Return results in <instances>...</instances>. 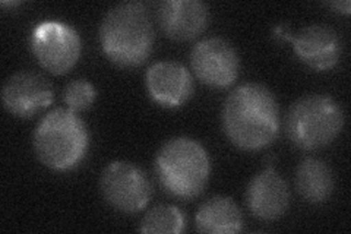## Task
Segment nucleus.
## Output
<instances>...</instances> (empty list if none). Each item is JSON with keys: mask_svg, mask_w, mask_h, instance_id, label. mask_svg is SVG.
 <instances>
[{"mask_svg": "<svg viewBox=\"0 0 351 234\" xmlns=\"http://www.w3.org/2000/svg\"><path fill=\"white\" fill-rule=\"evenodd\" d=\"M38 160L51 170L66 172L78 165L88 151L90 133L85 121L69 108L44 116L32 137Z\"/></svg>", "mask_w": 351, "mask_h": 234, "instance_id": "3", "label": "nucleus"}, {"mask_svg": "<svg viewBox=\"0 0 351 234\" xmlns=\"http://www.w3.org/2000/svg\"><path fill=\"white\" fill-rule=\"evenodd\" d=\"M223 128L230 142L245 151L262 150L276 141L280 130L277 100L261 84L240 85L223 107Z\"/></svg>", "mask_w": 351, "mask_h": 234, "instance_id": "1", "label": "nucleus"}, {"mask_svg": "<svg viewBox=\"0 0 351 234\" xmlns=\"http://www.w3.org/2000/svg\"><path fill=\"white\" fill-rule=\"evenodd\" d=\"M161 31L176 41L193 40L206 28L210 10L199 0H167L158 6Z\"/></svg>", "mask_w": 351, "mask_h": 234, "instance_id": "13", "label": "nucleus"}, {"mask_svg": "<svg viewBox=\"0 0 351 234\" xmlns=\"http://www.w3.org/2000/svg\"><path fill=\"white\" fill-rule=\"evenodd\" d=\"M100 191L110 207L123 214H135L148 205L152 186L136 164L113 161L101 173Z\"/></svg>", "mask_w": 351, "mask_h": 234, "instance_id": "6", "label": "nucleus"}, {"mask_svg": "<svg viewBox=\"0 0 351 234\" xmlns=\"http://www.w3.org/2000/svg\"><path fill=\"white\" fill-rule=\"evenodd\" d=\"M281 36L293 43L300 60L316 71L331 69L341 58L343 44L338 32L332 28L312 24L291 36L281 30Z\"/></svg>", "mask_w": 351, "mask_h": 234, "instance_id": "10", "label": "nucleus"}, {"mask_svg": "<svg viewBox=\"0 0 351 234\" xmlns=\"http://www.w3.org/2000/svg\"><path fill=\"white\" fill-rule=\"evenodd\" d=\"M191 66L205 85L224 88L237 80L240 59L233 44L224 38L211 37L195 44L191 53Z\"/></svg>", "mask_w": 351, "mask_h": 234, "instance_id": "8", "label": "nucleus"}, {"mask_svg": "<svg viewBox=\"0 0 351 234\" xmlns=\"http://www.w3.org/2000/svg\"><path fill=\"white\" fill-rule=\"evenodd\" d=\"M329 8H334L337 10H339V12H343L346 15L350 14V8H351V3L348 2V0H346V2H331L328 3Z\"/></svg>", "mask_w": 351, "mask_h": 234, "instance_id": "18", "label": "nucleus"}, {"mask_svg": "<svg viewBox=\"0 0 351 234\" xmlns=\"http://www.w3.org/2000/svg\"><path fill=\"white\" fill-rule=\"evenodd\" d=\"M15 5H18V2H2V6H15Z\"/></svg>", "mask_w": 351, "mask_h": 234, "instance_id": "19", "label": "nucleus"}, {"mask_svg": "<svg viewBox=\"0 0 351 234\" xmlns=\"http://www.w3.org/2000/svg\"><path fill=\"white\" fill-rule=\"evenodd\" d=\"M184 229V218L179 208L173 205H157L151 208L142 218L139 231L178 234Z\"/></svg>", "mask_w": 351, "mask_h": 234, "instance_id": "16", "label": "nucleus"}, {"mask_svg": "<svg viewBox=\"0 0 351 234\" xmlns=\"http://www.w3.org/2000/svg\"><path fill=\"white\" fill-rule=\"evenodd\" d=\"M95 88L85 80H73L66 85L63 91V100L66 106L72 111H84L90 108L95 102Z\"/></svg>", "mask_w": 351, "mask_h": 234, "instance_id": "17", "label": "nucleus"}, {"mask_svg": "<svg viewBox=\"0 0 351 234\" xmlns=\"http://www.w3.org/2000/svg\"><path fill=\"white\" fill-rule=\"evenodd\" d=\"M250 214L262 221L278 220L290 204V191L282 177L271 167L256 174L246 189Z\"/></svg>", "mask_w": 351, "mask_h": 234, "instance_id": "12", "label": "nucleus"}, {"mask_svg": "<svg viewBox=\"0 0 351 234\" xmlns=\"http://www.w3.org/2000/svg\"><path fill=\"white\" fill-rule=\"evenodd\" d=\"M148 94L164 107H180L193 94V80L179 62L162 60L149 66L145 75Z\"/></svg>", "mask_w": 351, "mask_h": 234, "instance_id": "11", "label": "nucleus"}, {"mask_svg": "<svg viewBox=\"0 0 351 234\" xmlns=\"http://www.w3.org/2000/svg\"><path fill=\"white\" fill-rule=\"evenodd\" d=\"M98 34L107 58L122 68L142 65L154 47L151 15L141 2H123L113 6L104 15Z\"/></svg>", "mask_w": 351, "mask_h": 234, "instance_id": "2", "label": "nucleus"}, {"mask_svg": "<svg viewBox=\"0 0 351 234\" xmlns=\"http://www.w3.org/2000/svg\"><path fill=\"white\" fill-rule=\"evenodd\" d=\"M156 173L161 186L170 195L191 200L204 192L210 180L211 161L199 142L178 137L158 150Z\"/></svg>", "mask_w": 351, "mask_h": 234, "instance_id": "4", "label": "nucleus"}, {"mask_svg": "<svg viewBox=\"0 0 351 234\" xmlns=\"http://www.w3.org/2000/svg\"><path fill=\"white\" fill-rule=\"evenodd\" d=\"M2 102L10 115L29 119L53 103V88L40 73L16 72L3 85Z\"/></svg>", "mask_w": 351, "mask_h": 234, "instance_id": "9", "label": "nucleus"}, {"mask_svg": "<svg viewBox=\"0 0 351 234\" xmlns=\"http://www.w3.org/2000/svg\"><path fill=\"white\" fill-rule=\"evenodd\" d=\"M243 227L241 211L232 198L213 196L201 204L196 213V229L201 233L230 234Z\"/></svg>", "mask_w": 351, "mask_h": 234, "instance_id": "14", "label": "nucleus"}, {"mask_svg": "<svg viewBox=\"0 0 351 234\" xmlns=\"http://www.w3.org/2000/svg\"><path fill=\"white\" fill-rule=\"evenodd\" d=\"M295 187L299 195L307 202H325L334 189L331 167L319 159H304L295 170Z\"/></svg>", "mask_w": 351, "mask_h": 234, "instance_id": "15", "label": "nucleus"}, {"mask_svg": "<svg viewBox=\"0 0 351 234\" xmlns=\"http://www.w3.org/2000/svg\"><path fill=\"white\" fill-rule=\"evenodd\" d=\"M344 126V111L335 100L324 94L299 98L285 117L289 139L300 150H319L331 143Z\"/></svg>", "mask_w": 351, "mask_h": 234, "instance_id": "5", "label": "nucleus"}, {"mask_svg": "<svg viewBox=\"0 0 351 234\" xmlns=\"http://www.w3.org/2000/svg\"><path fill=\"white\" fill-rule=\"evenodd\" d=\"M31 50L44 69L63 75L78 62L82 43L71 25L60 21H44L32 30Z\"/></svg>", "mask_w": 351, "mask_h": 234, "instance_id": "7", "label": "nucleus"}]
</instances>
